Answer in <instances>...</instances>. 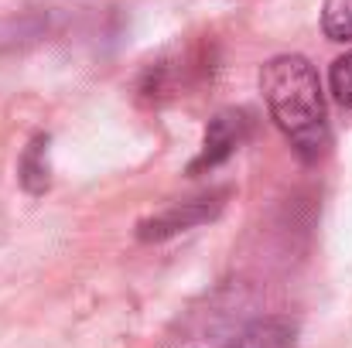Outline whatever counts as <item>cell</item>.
Returning <instances> with one entry per match:
<instances>
[{
  "instance_id": "7a4b0ae2",
  "label": "cell",
  "mask_w": 352,
  "mask_h": 348,
  "mask_svg": "<svg viewBox=\"0 0 352 348\" xmlns=\"http://www.w3.org/2000/svg\"><path fill=\"white\" fill-rule=\"evenodd\" d=\"M226 198H230V192H212V195L171 202L168 209H161V212H154V216L137 222V239L140 242H164V239H171L178 232L206 226L226 209Z\"/></svg>"
},
{
  "instance_id": "6da1fadb",
  "label": "cell",
  "mask_w": 352,
  "mask_h": 348,
  "mask_svg": "<svg viewBox=\"0 0 352 348\" xmlns=\"http://www.w3.org/2000/svg\"><path fill=\"white\" fill-rule=\"evenodd\" d=\"M260 93L291 150L308 164L322 161L332 147V126L318 69L305 55H274L260 69Z\"/></svg>"
},
{
  "instance_id": "277c9868",
  "label": "cell",
  "mask_w": 352,
  "mask_h": 348,
  "mask_svg": "<svg viewBox=\"0 0 352 348\" xmlns=\"http://www.w3.org/2000/svg\"><path fill=\"white\" fill-rule=\"evenodd\" d=\"M223 348H298V325L284 314L253 318L233 338H226Z\"/></svg>"
},
{
  "instance_id": "3957f363",
  "label": "cell",
  "mask_w": 352,
  "mask_h": 348,
  "mask_svg": "<svg viewBox=\"0 0 352 348\" xmlns=\"http://www.w3.org/2000/svg\"><path fill=\"white\" fill-rule=\"evenodd\" d=\"M250 133H253V113L250 110H236V106L219 110V113L209 119V126H206L202 150L188 164V174H206V171L226 164L236 150L250 140Z\"/></svg>"
},
{
  "instance_id": "5b68a950",
  "label": "cell",
  "mask_w": 352,
  "mask_h": 348,
  "mask_svg": "<svg viewBox=\"0 0 352 348\" xmlns=\"http://www.w3.org/2000/svg\"><path fill=\"white\" fill-rule=\"evenodd\" d=\"M17 174H21V185H24L28 195H45V192H48V185H52V167H48V137H45V133H38V137L24 147V154H21V161H17Z\"/></svg>"
},
{
  "instance_id": "8992f818",
  "label": "cell",
  "mask_w": 352,
  "mask_h": 348,
  "mask_svg": "<svg viewBox=\"0 0 352 348\" xmlns=\"http://www.w3.org/2000/svg\"><path fill=\"white\" fill-rule=\"evenodd\" d=\"M322 31L332 41L352 45V0H325V7H322Z\"/></svg>"
},
{
  "instance_id": "52a82bcc",
  "label": "cell",
  "mask_w": 352,
  "mask_h": 348,
  "mask_svg": "<svg viewBox=\"0 0 352 348\" xmlns=\"http://www.w3.org/2000/svg\"><path fill=\"white\" fill-rule=\"evenodd\" d=\"M329 89L339 106H352V51L339 55L329 69Z\"/></svg>"
}]
</instances>
